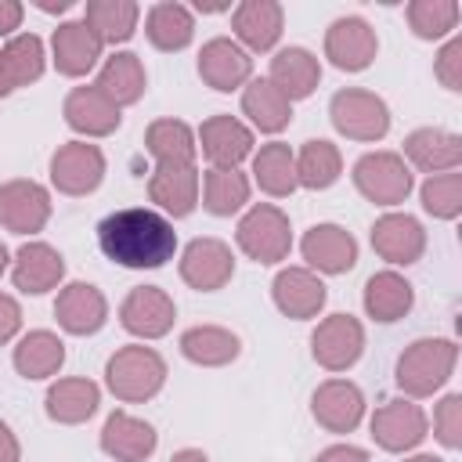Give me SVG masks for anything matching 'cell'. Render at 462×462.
<instances>
[{
	"label": "cell",
	"mask_w": 462,
	"mask_h": 462,
	"mask_svg": "<svg viewBox=\"0 0 462 462\" xmlns=\"http://www.w3.org/2000/svg\"><path fill=\"white\" fill-rule=\"evenodd\" d=\"M97 245L119 267L155 271V267H166L173 260L177 231H173V220H166L159 209L126 206V209L108 213L97 224Z\"/></svg>",
	"instance_id": "6da1fadb"
},
{
	"label": "cell",
	"mask_w": 462,
	"mask_h": 462,
	"mask_svg": "<svg viewBox=\"0 0 462 462\" xmlns=\"http://www.w3.org/2000/svg\"><path fill=\"white\" fill-rule=\"evenodd\" d=\"M455 365H458V343L455 339L422 336L401 350L397 368H393V383L411 401L433 397L455 375Z\"/></svg>",
	"instance_id": "7a4b0ae2"
},
{
	"label": "cell",
	"mask_w": 462,
	"mask_h": 462,
	"mask_svg": "<svg viewBox=\"0 0 462 462\" xmlns=\"http://www.w3.org/2000/svg\"><path fill=\"white\" fill-rule=\"evenodd\" d=\"M166 361L155 346L126 343L105 361V386L123 404H144L166 386Z\"/></svg>",
	"instance_id": "3957f363"
},
{
	"label": "cell",
	"mask_w": 462,
	"mask_h": 462,
	"mask_svg": "<svg viewBox=\"0 0 462 462\" xmlns=\"http://www.w3.org/2000/svg\"><path fill=\"white\" fill-rule=\"evenodd\" d=\"M235 242H238V249L253 263L274 267V263L289 260V253H292V224H289V213L278 209L274 202H253L242 213L238 227H235Z\"/></svg>",
	"instance_id": "277c9868"
},
{
	"label": "cell",
	"mask_w": 462,
	"mask_h": 462,
	"mask_svg": "<svg viewBox=\"0 0 462 462\" xmlns=\"http://www.w3.org/2000/svg\"><path fill=\"white\" fill-rule=\"evenodd\" d=\"M328 119L336 134L361 144H375L390 134V105L375 90H361V87L336 90L328 101Z\"/></svg>",
	"instance_id": "5b68a950"
},
{
	"label": "cell",
	"mask_w": 462,
	"mask_h": 462,
	"mask_svg": "<svg viewBox=\"0 0 462 462\" xmlns=\"http://www.w3.org/2000/svg\"><path fill=\"white\" fill-rule=\"evenodd\" d=\"M354 188L372 202V206H401L411 188H415V177H411V166L397 155V152H365L354 170Z\"/></svg>",
	"instance_id": "8992f818"
},
{
	"label": "cell",
	"mask_w": 462,
	"mask_h": 462,
	"mask_svg": "<svg viewBox=\"0 0 462 462\" xmlns=\"http://www.w3.org/2000/svg\"><path fill=\"white\" fill-rule=\"evenodd\" d=\"M368 433L372 440L390 451V455H404L411 448H419L430 433V419L422 411V404H415L411 397H393L386 404H379L368 419Z\"/></svg>",
	"instance_id": "52a82bcc"
},
{
	"label": "cell",
	"mask_w": 462,
	"mask_h": 462,
	"mask_svg": "<svg viewBox=\"0 0 462 462\" xmlns=\"http://www.w3.org/2000/svg\"><path fill=\"white\" fill-rule=\"evenodd\" d=\"M177 271H180V282L195 292H217L224 289L231 278H235V253L224 238H191L184 249H180V260H177Z\"/></svg>",
	"instance_id": "ba28073f"
},
{
	"label": "cell",
	"mask_w": 462,
	"mask_h": 462,
	"mask_svg": "<svg viewBox=\"0 0 462 462\" xmlns=\"http://www.w3.org/2000/svg\"><path fill=\"white\" fill-rule=\"evenodd\" d=\"M365 354V325L354 314H328L310 332V357L325 372H346Z\"/></svg>",
	"instance_id": "9c48e42d"
},
{
	"label": "cell",
	"mask_w": 462,
	"mask_h": 462,
	"mask_svg": "<svg viewBox=\"0 0 462 462\" xmlns=\"http://www.w3.org/2000/svg\"><path fill=\"white\" fill-rule=\"evenodd\" d=\"M105 152L90 141H65L58 144V152L51 155V184L61 195H90L101 188L105 180Z\"/></svg>",
	"instance_id": "30bf717a"
},
{
	"label": "cell",
	"mask_w": 462,
	"mask_h": 462,
	"mask_svg": "<svg viewBox=\"0 0 462 462\" xmlns=\"http://www.w3.org/2000/svg\"><path fill=\"white\" fill-rule=\"evenodd\" d=\"M51 191L40 180L29 177H14L0 184V224L11 235H36L47 227L51 220Z\"/></svg>",
	"instance_id": "8fae6325"
},
{
	"label": "cell",
	"mask_w": 462,
	"mask_h": 462,
	"mask_svg": "<svg viewBox=\"0 0 462 462\" xmlns=\"http://www.w3.org/2000/svg\"><path fill=\"white\" fill-rule=\"evenodd\" d=\"M177 321L173 296L159 285H137L119 303V325L137 339H162Z\"/></svg>",
	"instance_id": "7c38bea8"
},
{
	"label": "cell",
	"mask_w": 462,
	"mask_h": 462,
	"mask_svg": "<svg viewBox=\"0 0 462 462\" xmlns=\"http://www.w3.org/2000/svg\"><path fill=\"white\" fill-rule=\"evenodd\" d=\"M195 141H199V152L206 155V162L213 170H238L253 155V130L227 112L202 119Z\"/></svg>",
	"instance_id": "4fadbf2b"
},
{
	"label": "cell",
	"mask_w": 462,
	"mask_h": 462,
	"mask_svg": "<svg viewBox=\"0 0 462 462\" xmlns=\"http://www.w3.org/2000/svg\"><path fill=\"white\" fill-rule=\"evenodd\" d=\"M379 54L375 29L361 14H343L325 29V58L339 72H365Z\"/></svg>",
	"instance_id": "5bb4252c"
},
{
	"label": "cell",
	"mask_w": 462,
	"mask_h": 462,
	"mask_svg": "<svg viewBox=\"0 0 462 462\" xmlns=\"http://www.w3.org/2000/svg\"><path fill=\"white\" fill-rule=\"evenodd\" d=\"M372 249L379 260H386L390 267H411L422 260L426 253V227L411 217V213H383L375 224H372Z\"/></svg>",
	"instance_id": "9a60e30c"
},
{
	"label": "cell",
	"mask_w": 462,
	"mask_h": 462,
	"mask_svg": "<svg viewBox=\"0 0 462 462\" xmlns=\"http://www.w3.org/2000/svg\"><path fill=\"white\" fill-rule=\"evenodd\" d=\"M231 29L235 43L245 54H267L278 47L282 29H285V7L278 0H242L231 11Z\"/></svg>",
	"instance_id": "2e32d148"
},
{
	"label": "cell",
	"mask_w": 462,
	"mask_h": 462,
	"mask_svg": "<svg viewBox=\"0 0 462 462\" xmlns=\"http://www.w3.org/2000/svg\"><path fill=\"white\" fill-rule=\"evenodd\" d=\"M97 444L112 462H148L159 448V433L148 419L116 408L105 419V426L97 433Z\"/></svg>",
	"instance_id": "e0dca14e"
},
{
	"label": "cell",
	"mask_w": 462,
	"mask_h": 462,
	"mask_svg": "<svg viewBox=\"0 0 462 462\" xmlns=\"http://www.w3.org/2000/svg\"><path fill=\"white\" fill-rule=\"evenodd\" d=\"M310 415L328 433H354L365 419V393L350 379H325L310 393Z\"/></svg>",
	"instance_id": "ac0fdd59"
},
{
	"label": "cell",
	"mask_w": 462,
	"mask_h": 462,
	"mask_svg": "<svg viewBox=\"0 0 462 462\" xmlns=\"http://www.w3.org/2000/svg\"><path fill=\"white\" fill-rule=\"evenodd\" d=\"M199 76L217 94L242 90L253 79V54H245L231 36H213L199 51Z\"/></svg>",
	"instance_id": "d6986e66"
},
{
	"label": "cell",
	"mask_w": 462,
	"mask_h": 462,
	"mask_svg": "<svg viewBox=\"0 0 462 462\" xmlns=\"http://www.w3.org/2000/svg\"><path fill=\"white\" fill-rule=\"evenodd\" d=\"M271 300L285 318L310 321V318H318L325 310L328 289L310 267H282L274 274V282H271Z\"/></svg>",
	"instance_id": "ffe728a7"
},
{
	"label": "cell",
	"mask_w": 462,
	"mask_h": 462,
	"mask_svg": "<svg viewBox=\"0 0 462 462\" xmlns=\"http://www.w3.org/2000/svg\"><path fill=\"white\" fill-rule=\"evenodd\" d=\"M61 116H65V126L79 134V141L108 137V134H116L119 123H123V108H116L94 83L72 87V90L65 94Z\"/></svg>",
	"instance_id": "44dd1931"
},
{
	"label": "cell",
	"mask_w": 462,
	"mask_h": 462,
	"mask_svg": "<svg viewBox=\"0 0 462 462\" xmlns=\"http://www.w3.org/2000/svg\"><path fill=\"white\" fill-rule=\"evenodd\" d=\"M300 253L314 274H346L357 263V238L339 224H314L303 231Z\"/></svg>",
	"instance_id": "7402d4cb"
},
{
	"label": "cell",
	"mask_w": 462,
	"mask_h": 462,
	"mask_svg": "<svg viewBox=\"0 0 462 462\" xmlns=\"http://www.w3.org/2000/svg\"><path fill=\"white\" fill-rule=\"evenodd\" d=\"M199 191H202L199 166H155L148 173V199L166 220L191 217L199 206Z\"/></svg>",
	"instance_id": "603a6c76"
},
{
	"label": "cell",
	"mask_w": 462,
	"mask_h": 462,
	"mask_svg": "<svg viewBox=\"0 0 462 462\" xmlns=\"http://www.w3.org/2000/svg\"><path fill=\"white\" fill-rule=\"evenodd\" d=\"M54 318L69 336H94L108 321V300L90 282H69L58 289Z\"/></svg>",
	"instance_id": "cb8c5ba5"
},
{
	"label": "cell",
	"mask_w": 462,
	"mask_h": 462,
	"mask_svg": "<svg viewBox=\"0 0 462 462\" xmlns=\"http://www.w3.org/2000/svg\"><path fill=\"white\" fill-rule=\"evenodd\" d=\"M101 51H105V43L87 29L83 18L58 22V29L51 32V61L69 79H79V76L94 72L97 61H101Z\"/></svg>",
	"instance_id": "d4e9b609"
},
{
	"label": "cell",
	"mask_w": 462,
	"mask_h": 462,
	"mask_svg": "<svg viewBox=\"0 0 462 462\" xmlns=\"http://www.w3.org/2000/svg\"><path fill=\"white\" fill-rule=\"evenodd\" d=\"M11 282L25 296H43L65 282V256L51 242H25L11 260Z\"/></svg>",
	"instance_id": "484cf974"
},
{
	"label": "cell",
	"mask_w": 462,
	"mask_h": 462,
	"mask_svg": "<svg viewBox=\"0 0 462 462\" xmlns=\"http://www.w3.org/2000/svg\"><path fill=\"white\" fill-rule=\"evenodd\" d=\"M401 159L408 166L422 170L426 177L458 170L462 166V137L451 134V130H440V126H419L404 137V155Z\"/></svg>",
	"instance_id": "4316f807"
},
{
	"label": "cell",
	"mask_w": 462,
	"mask_h": 462,
	"mask_svg": "<svg viewBox=\"0 0 462 462\" xmlns=\"http://www.w3.org/2000/svg\"><path fill=\"white\" fill-rule=\"evenodd\" d=\"M101 404V386L87 375H65L54 379L43 393V411L58 426H79L87 422Z\"/></svg>",
	"instance_id": "83f0119b"
},
{
	"label": "cell",
	"mask_w": 462,
	"mask_h": 462,
	"mask_svg": "<svg viewBox=\"0 0 462 462\" xmlns=\"http://www.w3.org/2000/svg\"><path fill=\"white\" fill-rule=\"evenodd\" d=\"M47 69V51L36 32H14L0 47V97H11L14 90L36 83Z\"/></svg>",
	"instance_id": "f1b7e54d"
},
{
	"label": "cell",
	"mask_w": 462,
	"mask_h": 462,
	"mask_svg": "<svg viewBox=\"0 0 462 462\" xmlns=\"http://www.w3.org/2000/svg\"><path fill=\"white\" fill-rule=\"evenodd\" d=\"M361 303H365V314H368L372 321L393 325V321H401V318L415 307V289H411V282H408L401 271L386 267V271H375V274L365 282Z\"/></svg>",
	"instance_id": "f546056e"
},
{
	"label": "cell",
	"mask_w": 462,
	"mask_h": 462,
	"mask_svg": "<svg viewBox=\"0 0 462 462\" xmlns=\"http://www.w3.org/2000/svg\"><path fill=\"white\" fill-rule=\"evenodd\" d=\"M267 79L289 97V101H303L318 90L321 83V61L318 54H310L307 47H282L271 58Z\"/></svg>",
	"instance_id": "4dcf8cb0"
},
{
	"label": "cell",
	"mask_w": 462,
	"mask_h": 462,
	"mask_svg": "<svg viewBox=\"0 0 462 462\" xmlns=\"http://www.w3.org/2000/svg\"><path fill=\"white\" fill-rule=\"evenodd\" d=\"M144 36L155 51H184L195 40V11L177 0H159L144 14Z\"/></svg>",
	"instance_id": "1f68e13d"
},
{
	"label": "cell",
	"mask_w": 462,
	"mask_h": 462,
	"mask_svg": "<svg viewBox=\"0 0 462 462\" xmlns=\"http://www.w3.org/2000/svg\"><path fill=\"white\" fill-rule=\"evenodd\" d=\"M94 87L116 105V108H126V105H137L148 90V76H144V65L134 51H116L112 58H105Z\"/></svg>",
	"instance_id": "d6a6232c"
},
{
	"label": "cell",
	"mask_w": 462,
	"mask_h": 462,
	"mask_svg": "<svg viewBox=\"0 0 462 462\" xmlns=\"http://www.w3.org/2000/svg\"><path fill=\"white\" fill-rule=\"evenodd\" d=\"M242 116L249 119V130L282 134L292 123V101L271 79H249L242 87Z\"/></svg>",
	"instance_id": "836d02e7"
},
{
	"label": "cell",
	"mask_w": 462,
	"mask_h": 462,
	"mask_svg": "<svg viewBox=\"0 0 462 462\" xmlns=\"http://www.w3.org/2000/svg\"><path fill=\"white\" fill-rule=\"evenodd\" d=\"M11 361L22 379H51L65 365V343L51 328H32L14 343Z\"/></svg>",
	"instance_id": "e575fe53"
},
{
	"label": "cell",
	"mask_w": 462,
	"mask_h": 462,
	"mask_svg": "<svg viewBox=\"0 0 462 462\" xmlns=\"http://www.w3.org/2000/svg\"><path fill=\"white\" fill-rule=\"evenodd\" d=\"M180 354L199 368H224L242 354V339L224 325H191L180 332Z\"/></svg>",
	"instance_id": "d590c367"
},
{
	"label": "cell",
	"mask_w": 462,
	"mask_h": 462,
	"mask_svg": "<svg viewBox=\"0 0 462 462\" xmlns=\"http://www.w3.org/2000/svg\"><path fill=\"white\" fill-rule=\"evenodd\" d=\"M249 159H253V180L260 184L263 195L289 199L300 188V180H296V152L285 141H267Z\"/></svg>",
	"instance_id": "8d00e7d4"
},
{
	"label": "cell",
	"mask_w": 462,
	"mask_h": 462,
	"mask_svg": "<svg viewBox=\"0 0 462 462\" xmlns=\"http://www.w3.org/2000/svg\"><path fill=\"white\" fill-rule=\"evenodd\" d=\"M144 148L155 166H195L199 141L184 119H155L144 130Z\"/></svg>",
	"instance_id": "74e56055"
},
{
	"label": "cell",
	"mask_w": 462,
	"mask_h": 462,
	"mask_svg": "<svg viewBox=\"0 0 462 462\" xmlns=\"http://www.w3.org/2000/svg\"><path fill=\"white\" fill-rule=\"evenodd\" d=\"M137 0H87L83 7V22L101 43H126L137 32Z\"/></svg>",
	"instance_id": "f35d334b"
},
{
	"label": "cell",
	"mask_w": 462,
	"mask_h": 462,
	"mask_svg": "<svg viewBox=\"0 0 462 462\" xmlns=\"http://www.w3.org/2000/svg\"><path fill=\"white\" fill-rule=\"evenodd\" d=\"M339 173H343V155H339V148L332 141L310 137V141L300 144V152H296V180H300V188L325 191V188H332L339 180Z\"/></svg>",
	"instance_id": "ab89813d"
},
{
	"label": "cell",
	"mask_w": 462,
	"mask_h": 462,
	"mask_svg": "<svg viewBox=\"0 0 462 462\" xmlns=\"http://www.w3.org/2000/svg\"><path fill=\"white\" fill-rule=\"evenodd\" d=\"M253 180L242 170H206L202 177V209L213 217H231L249 206Z\"/></svg>",
	"instance_id": "60d3db41"
},
{
	"label": "cell",
	"mask_w": 462,
	"mask_h": 462,
	"mask_svg": "<svg viewBox=\"0 0 462 462\" xmlns=\"http://www.w3.org/2000/svg\"><path fill=\"white\" fill-rule=\"evenodd\" d=\"M404 14L419 40H444V36H455L462 7L455 0H411Z\"/></svg>",
	"instance_id": "b9f144b4"
},
{
	"label": "cell",
	"mask_w": 462,
	"mask_h": 462,
	"mask_svg": "<svg viewBox=\"0 0 462 462\" xmlns=\"http://www.w3.org/2000/svg\"><path fill=\"white\" fill-rule=\"evenodd\" d=\"M419 199H422V209L433 220H455L462 213V173L448 170V173L426 177L422 188H419Z\"/></svg>",
	"instance_id": "7bdbcfd3"
},
{
	"label": "cell",
	"mask_w": 462,
	"mask_h": 462,
	"mask_svg": "<svg viewBox=\"0 0 462 462\" xmlns=\"http://www.w3.org/2000/svg\"><path fill=\"white\" fill-rule=\"evenodd\" d=\"M433 437L448 451H458L462 448V393L440 397V404L433 411Z\"/></svg>",
	"instance_id": "ee69618b"
},
{
	"label": "cell",
	"mask_w": 462,
	"mask_h": 462,
	"mask_svg": "<svg viewBox=\"0 0 462 462\" xmlns=\"http://www.w3.org/2000/svg\"><path fill=\"white\" fill-rule=\"evenodd\" d=\"M433 76L440 79L444 90H451V94L462 90V36H451V40L440 47V54H437V61H433Z\"/></svg>",
	"instance_id": "f6af8a7d"
},
{
	"label": "cell",
	"mask_w": 462,
	"mask_h": 462,
	"mask_svg": "<svg viewBox=\"0 0 462 462\" xmlns=\"http://www.w3.org/2000/svg\"><path fill=\"white\" fill-rule=\"evenodd\" d=\"M22 332V303L11 292H0V346Z\"/></svg>",
	"instance_id": "bcb514c9"
},
{
	"label": "cell",
	"mask_w": 462,
	"mask_h": 462,
	"mask_svg": "<svg viewBox=\"0 0 462 462\" xmlns=\"http://www.w3.org/2000/svg\"><path fill=\"white\" fill-rule=\"evenodd\" d=\"M314 462H368V451L357 444H328L325 451H318Z\"/></svg>",
	"instance_id": "7dc6e473"
},
{
	"label": "cell",
	"mask_w": 462,
	"mask_h": 462,
	"mask_svg": "<svg viewBox=\"0 0 462 462\" xmlns=\"http://www.w3.org/2000/svg\"><path fill=\"white\" fill-rule=\"evenodd\" d=\"M22 18H25V4L0 0V36H14V29H22Z\"/></svg>",
	"instance_id": "c3c4849f"
},
{
	"label": "cell",
	"mask_w": 462,
	"mask_h": 462,
	"mask_svg": "<svg viewBox=\"0 0 462 462\" xmlns=\"http://www.w3.org/2000/svg\"><path fill=\"white\" fill-rule=\"evenodd\" d=\"M0 462H22V444L4 419H0Z\"/></svg>",
	"instance_id": "681fc988"
},
{
	"label": "cell",
	"mask_w": 462,
	"mask_h": 462,
	"mask_svg": "<svg viewBox=\"0 0 462 462\" xmlns=\"http://www.w3.org/2000/svg\"><path fill=\"white\" fill-rule=\"evenodd\" d=\"M170 462H209V455L202 448H180L170 455Z\"/></svg>",
	"instance_id": "f907efd6"
},
{
	"label": "cell",
	"mask_w": 462,
	"mask_h": 462,
	"mask_svg": "<svg viewBox=\"0 0 462 462\" xmlns=\"http://www.w3.org/2000/svg\"><path fill=\"white\" fill-rule=\"evenodd\" d=\"M36 7L47 11V14H54V11L61 14V11H69V0H36Z\"/></svg>",
	"instance_id": "816d5d0a"
},
{
	"label": "cell",
	"mask_w": 462,
	"mask_h": 462,
	"mask_svg": "<svg viewBox=\"0 0 462 462\" xmlns=\"http://www.w3.org/2000/svg\"><path fill=\"white\" fill-rule=\"evenodd\" d=\"M7 267H11V253H7V245L0 242V274H4Z\"/></svg>",
	"instance_id": "f5cc1de1"
},
{
	"label": "cell",
	"mask_w": 462,
	"mask_h": 462,
	"mask_svg": "<svg viewBox=\"0 0 462 462\" xmlns=\"http://www.w3.org/2000/svg\"><path fill=\"white\" fill-rule=\"evenodd\" d=\"M404 462H444L440 455H411V458H404Z\"/></svg>",
	"instance_id": "db71d44e"
}]
</instances>
